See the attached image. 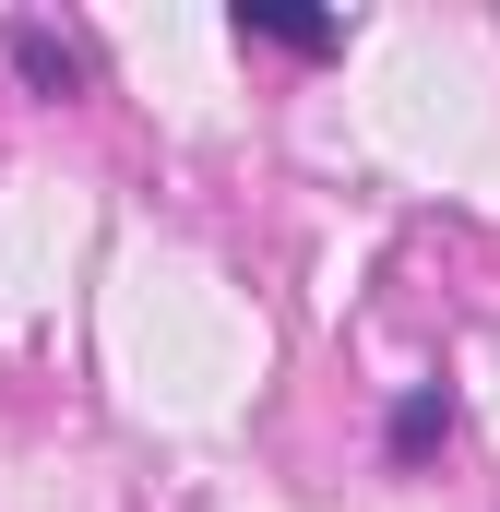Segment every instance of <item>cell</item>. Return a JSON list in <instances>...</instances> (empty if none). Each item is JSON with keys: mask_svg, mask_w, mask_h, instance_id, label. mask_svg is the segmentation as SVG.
I'll return each mask as SVG.
<instances>
[{"mask_svg": "<svg viewBox=\"0 0 500 512\" xmlns=\"http://www.w3.org/2000/svg\"><path fill=\"white\" fill-rule=\"evenodd\" d=\"M12 36V72L36 84V96H84V48L60 36V24H0Z\"/></svg>", "mask_w": 500, "mask_h": 512, "instance_id": "obj_1", "label": "cell"}, {"mask_svg": "<svg viewBox=\"0 0 500 512\" xmlns=\"http://www.w3.org/2000/svg\"><path fill=\"white\" fill-rule=\"evenodd\" d=\"M441 441H453V393L429 382V393L393 405V465H417V453H441Z\"/></svg>", "mask_w": 500, "mask_h": 512, "instance_id": "obj_3", "label": "cell"}, {"mask_svg": "<svg viewBox=\"0 0 500 512\" xmlns=\"http://www.w3.org/2000/svg\"><path fill=\"white\" fill-rule=\"evenodd\" d=\"M239 36H262V48H298V60H322L346 24L334 12H286V0H239Z\"/></svg>", "mask_w": 500, "mask_h": 512, "instance_id": "obj_2", "label": "cell"}]
</instances>
